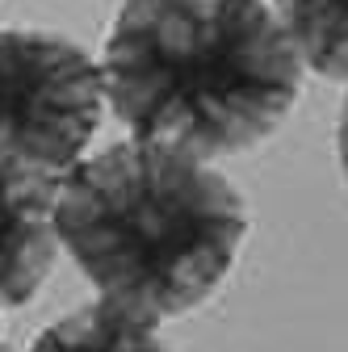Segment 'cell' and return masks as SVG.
Wrapping results in <instances>:
<instances>
[{"instance_id": "6da1fadb", "label": "cell", "mask_w": 348, "mask_h": 352, "mask_svg": "<svg viewBox=\"0 0 348 352\" xmlns=\"http://www.w3.org/2000/svg\"><path fill=\"white\" fill-rule=\"evenodd\" d=\"M101 72L130 139L197 160L265 143L302 88V59L265 0H122Z\"/></svg>"}, {"instance_id": "7a4b0ae2", "label": "cell", "mask_w": 348, "mask_h": 352, "mask_svg": "<svg viewBox=\"0 0 348 352\" xmlns=\"http://www.w3.org/2000/svg\"><path fill=\"white\" fill-rule=\"evenodd\" d=\"M55 227L101 302L160 323L223 285L248 235V206L206 160L126 139L59 181Z\"/></svg>"}, {"instance_id": "3957f363", "label": "cell", "mask_w": 348, "mask_h": 352, "mask_svg": "<svg viewBox=\"0 0 348 352\" xmlns=\"http://www.w3.org/2000/svg\"><path fill=\"white\" fill-rule=\"evenodd\" d=\"M105 105V72L51 30H0V155L67 176L89 151Z\"/></svg>"}, {"instance_id": "277c9868", "label": "cell", "mask_w": 348, "mask_h": 352, "mask_svg": "<svg viewBox=\"0 0 348 352\" xmlns=\"http://www.w3.org/2000/svg\"><path fill=\"white\" fill-rule=\"evenodd\" d=\"M59 181L63 176L0 155V306L30 302L59 256Z\"/></svg>"}, {"instance_id": "5b68a950", "label": "cell", "mask_w": 348, "mask_h": 352, "mask_svg": "<svg viewBox=\"0 0 348 352\" xmlns=\"http://www.w3.org/2000/svg\"><path fill=\"white\" fill-rule=\"evenodd\" d=\"M155 327L160 323L130 315L113 302H93L51 323L30 352H172Z\"/></svg>"}, {"instance_id": "8992f818", "label": "cell", "mask_w": 348, "mask_h": 352, "mask_svg": "<svg viewBox=\"0 0 348 352\" xmlns=\"http://www.w3.org/2000/svg\"><path fill=\"white\" fill-rule=\"evenodd\" d=\"M302 67L348 84V0H273Z\"/></svg>"}, {"instance_id": "52a82bcc", "label": "cell", "mask_w": 348, "mask_h": 352, "mask_svg": "<svg viewBox=\"0 0 348 352\" xmlns=\"http://www.w3.org/2000/svg\"><path fill=\"white\" fill-rule=\"evenodd\" d=\"M336 151H340V168H344V181H348V97H344L340 126H336Z\"/></svg>"}]
</instances>
